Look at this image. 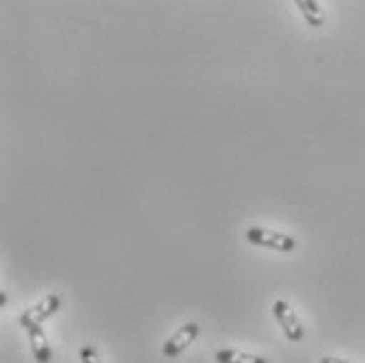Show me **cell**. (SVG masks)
Masks as SVG:
<instances>
[{
  "instance_id": "1",
  "label": "cell",
  "mask_w": 365,
  "mask_h": 363,
  "mask_svg": "<svg viewBox=\"0 0 365 363\" xmlns=\"http://www.w3.org/2000/svg\"><path fill=\"white\" fill-rule=\"evenodd\" d=\"M248 242L255 246H262V248H271V250H279V252H292L296 248L294 237L286 235V233H277L264 227H250L246 233Z\"/></svg>"
},
{
  "instance_id": "2",
  "label": "cell",
  "mask_w": 365,
  "mask_h": 363,
  "mask_svg": "<svg viewBox=\"0 0 365 363\" xmlns=\"http://www.w3.org/2000/svg\"><path fill=\"white\" fill-rule=\"evenodd\" d=\"M61 307V298L57 294H48L44 296L38 305H34L32 309H28L21 317H19V324L26 327H34L40 326L42 322H46L48 317H53Z\"/></svg>"
},
{
  "instance_id": "3",
  "label": "cell",
  "mask_w": 365,
  "mask_h": 363,
  "mask_svg": "<svg viewBox=\"0 0 365 363\" xmlns=\"http://www.w3.org/2000/svg\"><path fill=\"white\" fill-rule=\"evenodd\" d=\"M273 315H275L277 324L284 329L288 340H292V342H300L302 340V336H304L302 324H300V319L296 317L294 309L286 300H275L273 302Z\"/></svg>"
},
{
  "instance_id": "4",
  "label": "cell",
  "mask_w": 365,
  "mask_h": 363,
  "mask_svg": "<svg viewBox=\"0 0 365 363\" xmlns=\"http://www.w3.org/2000/svg\"><path fill=\"white\" fill-rule=\"evenodd\" d=\"M197 334H200V326L197 324H185L181 329H177L168 340H166V344H164V355L166 357H179L182 351L197 338Z\"/></svg>"
},
{
  "instance_id": "5",
  "label": "cell",
  "mask_w": 365,
  "mask_h": 363,
  "mask_svg": "<svg viewBox=\"0 0 365 363\" xmlns=\"http://www.w3.org/2000/svg\"><path fill=\"white\" fill-rule=\"evenodd\" d=\"M28 340H30V347H32V353H34V359L38 363H51L53 357V351L48 347V340H46V334L40 326L28 327Z\"/></svg>"
},
{
  "instance_id": "6",
  "label": "cell",
  "mask_w": 365,
  "mask_h": 363,
  "mask_svg": "<svg viewBox=\"0 0 365 363\" xmlns=\"http://www.w3.org/2000/svg\"><path fill=\"white\" fill-rule=\"evenodd\" d=\"M296 6L300 9V13H302V17L307 19L309 26H313V28H322L324 26L326 15H324V11L319 9L317 2H313V0H298Z\"/></svg>"
},
{
  "instance_id": "7",
  "label": "cell",
  "mask_w": 365,
  "mask_h": 363,
  "mask_svg": "<svg viewBox=\"0 0 365 363\" xmlns=\"http://www.w3.org/2000/svg\"><path fill=\"white\" fill-rule=\"evenodd\" d=\"M215 359L219 363H267L264 357L250 355V353H242V351H233V349H222L217 351Z\"/></svg>"
},
{
  "instance_id": "8",
  "label": "cell",
  "mask_w": 365,
  "mask_h": 363,
  "mask_svg": "<svg viewBox=\"0 0 365 363\" xmlns=\"http://www.w3.org/2000/svg\"><path fill=\"white\" fill-rule=\"evenodd\" d=\"M80 362L82 363H101V359H99V353H97V349H95V347H91V344H86V347H82V349H80Z\"/></svg>"
},
{
  "instance_id": "9",
  "label": "cell",
  "mask_w": 365,
  "mask_h": 363,
  "mask_svg": "<svg viewBox=\"0 0 365 363\" xmlns=\"http://www.w3.org/2000/svg\"><path fill=\"white\" fill-rule=\"evenodd\" d=\"M319 363H349V362H342V359H336V357H324Z\"/></svg>"
},
{
  "instance_id": "10",
  "label": "cell",
  "mask_w": 365,
  "mask_h": 363,
  "mask_svg": "<svg viewBox=\"0 0 365 363\" xmlns=\"http://www.w3.org/2000/svg\"><path fill=\"white\" fill-rule=\"evenodd\" d=\"M4 302H6V294H4V292H0V305L4 307Z\"/></svg>"
}]
</instances>
